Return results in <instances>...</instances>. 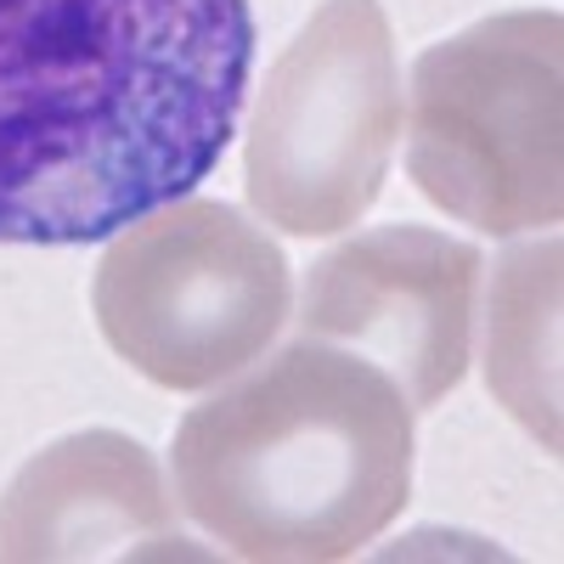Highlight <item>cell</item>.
<instances>
[{
	"instance_id": "6da1fadb",
	"label": "cell",
	"mask_w": 564,
	"mask_h": 564,
	"mask_svg": "<svg viewBox=\"0 0 564 564\" xmlns=\"http://www.w3.org/2000/svg\"><path fill=\"white\" fill-rule=\"evenodd\" d=\"M249 0H0V243L74 249L226 159Z\"/></svg>"
},
{
	"instance_id": "7a4b0ae2",
	"label": "cell",
	"mask_w": 564,
	"mask_h": 564,
	"mask_svg": "<svg viewBox=\"0 0 564 564\" xmlns=\"http://www.w3.org/2000/svg\"><path fill=\"white\" fill-rule=\"evenodd\" d=\"M170 480L231 558H356L412 502V406L372 361L294 339L175 423Z\"/></svg>"
},
{
	"instance_id": "3957f363",
	"label": "cell",
	"mask_w": 564,
	"mask_h": 564,
	"mask_svg": "<svg viewBox=\"0 0 564 564\" xmlns=\"http://www.w3.org/2000/svg\"><path fill=\"white\" fill-rule=\"evenodd\" d=\"M406 175L435 209L491 238L564 209V18L497 12L412 63Z\"/></svg>"
},
{
	"instance_id": "277c9868",
	"label": "cell",
	"mask_w": 564,
	"mask_h": 564,
	"mask_svg": "<svg viewBox=\"0 0 564 564\" xmlns=\"http://www.w3.org/2000/svg\"><path fill=\"white\" fill-rule=\"evenodd\" d=\"M90 311L148 384L209 390L260 361L294 316L289 254L220 198H170L113 231Z\"/></svg>"
},
{
	"instance_id": "5b68a950",
	"label": "cell",
	"mask_w": 564,
	"mask_h": 564,
	"mask_svg": "<svg viewBox=\"0 0 564 564\" xmlns=\"http://www.w3.org/2000/svg\"><path fill=\"white\" fill-rule=\"evenodd\" d=\"M401 63L379 0H322L282 45L249 130V209L289 238H334L384 193L401 141Z\"/></svg>"
},
{
	"instance_id": "8992f818",
	"label": "cell",
	"mask_w": 564,
	"mask_h": 564,
	"mask_svg": "<svg viewBox=\"0 0 564 564\" xmlns=\"http://www.w3.org/2000/svg\"><path fill=\"white\" fill-rule=\"evenodd\" d=\"M480 249L435 226H372L305 271L300 339L372 361L412 412L446 401L475 345Z\"/></svg>"
},
{
	"instance_id": "52a82bcc",
	"label": "cell",
	"mask_w": 564,
	"mask_h": 564,
	"mask_svg": "<svg viewBox=\"0 0 564 564\" xmlns=\"http://www.w3.org/2000/svg\"><path fill=\"white\" fill-rule=\"evenodd\" d=\"M175 558V491L119 430H79L34 452L0 491V564Z\"/></svg>"
},
{
	"instance_id": "ba28073f",
	"label": "cell",
	"mask_w": 564,
	"mask_h": 564,
	"mask_svg": "<svg viewBox=\"0 0 564 564\" xmlns=\"http://www.w3.org/2000/svg\"><path fill=\"white\" fill-rule=\"evenodd\" d=\"M491 395L558 452V238L502 254L486 316Z\"/></svg>"
}]
</instances>
